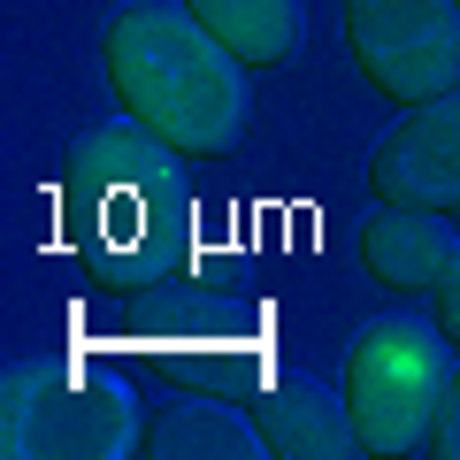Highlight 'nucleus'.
Instances as JSON below:
<instances>
[{"mask_svg":"<svg viewBox=\"0 0 460 460\" xmlns=\"http://www.w3.org/2000/svg\"><path fill=\"white\" fill-rule=\"evenodd\" d=\"M62 246L93 292H154L192 261V169L138 115L93 123L62 154Z\"/></svg>","mask_w":460,"mask_h":460,"instance_id":"obj_1","label":"nucleus"},{"mask_svg":"<svg viewBox=\"0 0 460 460\" xmlns=\"http://www.w3.org/2000/svg\"><path fill=\"white\" fill-rule=\"evenodd\" d=\"M100 69L123 115L162 131L184 162H230L246 146V62L184 0H123L100 31Z\"/></svg>","mask_w":460,"mask_h":460,"instance_id":"obj_2","label":"nucleus"},{"mask_svg":"<svg viewBox=\"0 0 460 460\" xmlns=\"http://www.w3.org/2000/svg\"><path fill=\"white\" fill-rule=\"evenodd\" d=\"M108 345L138 376L177 384V392L208 399H253L277 384V323L269 307H246L238 292H208V284H154L131 292V314L108 330Z\"/></svg>","mask_w":460,"mask_h":460,"instance_id":"obj_3","label":"nucleus"},{"mask_svg":"<svg viewBox=\"0 0 460 460\" xmlns=\"http://www.w3.org/2000/svg\"><path fill=\"white\" fill-rule=\"evenodd\" d=\"M445 330L438 314L414 323V314H384L361 338L345 345V414H353V438L361 453L399 460V453H429V429L445 407Z\"/></svg>","mask_w":460,"mask_h":460,"instance_id":"obj_4","label":"nucleus"},{"mask_svg":"<svg viewBox=\"0 0 460 460\" xmlns=\"http://www.w3.org/2000/svg\"><path fill=\"white\" fill-rule=\"evenodd\" d=\"M0 453L8 460H123L138 453V399L62 361H8L0 376Z\"/></svg>","mask_w":460,"mask_h":460,"instance_id":"obj_5","label":"nucleus"},{"mask_svg":"<svg viewBox=\"0 0 460 460\" xmlns=\"http://www.w3.org/2000/svg\"><path fill=\"white\" fill-rule=\"evenodd\" d=\"M345 47L368 93L422 108L460 84V8L453 0H345Z\"/></svg>","mask_w":460,"mask_h":460,"instance_id":"obj_6","label":"nucleus"},{"mask_svg":"<svg viewBox=\"0 0 460 460\" xmlns=\"http://www.w3.org/2000/svg\"><path fill=\"white\" fill-rule=\"evenodd\" d=\"M368 199L384 208H429L460 215V84L422 108H407L368 154Z\"/></svg>","mask_w":460,"mask_h":460,"instance_id":"obj_7","label":"nucleus"},{"mask_svg":"<svg viewBox=\"0 0 460 460\" xmlns=\"http://www.w3.org/2000/svg\"><path fill=\"white\" fill-rule=\"evenodd\" d=\"M453 253H460V238L445 230V215H429V208H384L376 199V215L361 223V269H368V284H384V292H438L445 284V269H453Z\"/></svg>","mask_w":460,"mask_h":460,"instance_id":"obj_8","label":"nucleus"},{"mask_svg":"<svg viewBox=\"0 0 460 460\" xmlns=\"http://www.w3.org/2000/svg\"><path fill=\"white\" fill-rule=\"evenodd\" d=\"M253 429L277 460H353L361 438H353V414H345V392H323V384L277 376L261 399H253Z\"/></svg>","mask_w":460,"mask_h":460,"instance_id":"obj_9","label":"nucleus"},{"mask_svg":"<svg viewBox=\"0 0 460 460\" xmlns=\"http://www.w3.org/2000/svg\"><path fill=\"white\" fill-rule=\"evenodd\" d=\"M138 453H154V460H253V453H269V445H261V429H253V414L238 407V399L177 392L146 422V445H138Z\"/></svg>","mask_w":460,"mask_h":460,"instance_id":"obj_10","label":"nucleus"},{"mask_svg":"<svg viewBox=\"0 0 460 460\" xmlns=\"http://www.w3.org/2000/svg\"><path fill=\"white\" fill-rule=\"evenodd\" d=\"M184 8H192L246 69H261V77L284 69L299 54V39H307V8H299V0H184Z\"/></svg>","mask_w":460,"mask_h":460,"instance_id":"obj_11","label":"nucleus"},{"mask_svg":"<svg viewBox=\"0 0 460 460\" xmlns=\"http://www.w3.org/2000/svg\"><path fill=\"white\" fill-rule=\"evenodd\" d=\"M429 453H438V460H460V368L445 376V407H438V429H429Z\"/></svg>","mask_w":460,"mask_h":460,"instance_id":"obj_12","label":"nucleus"},{"mask_svg":"<svg viewBox=\"0 0 460 460\" xmlns=\"http://www.w3.org/2000/svg\"><path fill=\"white\" fill-rule=\"evenodd\" d=\"M184 277L208 284V292H238V284H246V261H230V253H192V261H184Z\"/></svg>","mask_w":460,"mask_h":460,"instance_id":"obj_13","label":"nucleus"},{"mask_svg":"<svg viewBox=\"0 0 460 460\" xmlns=\"http://www.w3.org/2000/svg\"><path fill=\"white\" fill-rule=\"evenodd\" d=\"M438 330H445V345H460V253H453V269L438 284Z\"/></svg>","mask_w":460,"mask_h":460,"instance_id":"obj_14","label":"nucleus"},{"mask_svg":"<svg viewBox=\"0 0 460 460\" xmlns=\"http://www.w3.org/2000/svg\"><path fill=\"white\" fill-rule=\"evenodd\" d=\"M453 8H460V0H453Z\"/></svg>","mask_w":460,"mask_h":460,"instance_id":"obj_15","label":"nucleus"}]
</instances>
